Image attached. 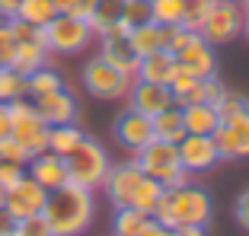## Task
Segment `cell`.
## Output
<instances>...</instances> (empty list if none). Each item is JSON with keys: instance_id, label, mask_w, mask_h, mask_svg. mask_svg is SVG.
I'll return each instance as SVG.
<instances>
[{"instance_id": "bcb514c9", "label": "cell", "mask_w": 249, "mask_h": 236, "mask_svg": "<svg viewBox=\"0 0 249 236\" xmlns=\"http://www.w3.org/2000/svg\"><path fill=\"white\" fill-rule=\"evenodd\" d=\"M243 35H246V38H249V13H246V16H243Z\"/></svg>"}, {"instance_id": "b9f144b4", "label": "cell", "mask_w": 249, "mask_h": 236, "mask_svg": "<svg viewBox=\"0 0 249 236\" xmlns=\"http://www.w3.org/2000/svg\"><path fill=\"white\" fill-rule=\"evenodd\" d=\"M166 230H169V227H163L157 217H147V223H144V230H141V236H166Z\"/></svg>"}, {"instance_id": "74e56055", "label": "cell", "mask_w": 249, "mask_h": 236, "mask_svg": "<svg viewBox=\"0 0 249 236\" xmlns=\"http://www.w3.org/2000/svg\"><path fill=\"white\" fill-rule=\"evenodd\" d=\"M22 176H26V166H22V163L0 160V185H3V188H13Z\"/></svg>"}, {"instance_id": "8d00e7d4", "label": "cell", "mask_w": 249, "mask_h": 236, "mask_svg": "<svg viewBox=\"0 0 249 236\" xmlns=\"http://www.w3.org/2000/svg\"><path fill=\"white\" fill-rule=\"evenodd\" d=\"M224 93H227V86L217 80V74L201 77V102H208V105H214V109H217V102L224 99Z\"/></svg>"}, {"instance_id": "8992f818", "label": "cell", "mask_w": 249, "mask_h": 236, "mask_svg": "<svg viewBox=\"0 0 249 236\" xmlns=\"http://www.w3.org/2000/svg\"><path fill=\"white\" fill-rule=\"evenodd\" d=\"M42 32H45V45H48L52 54H80L96 38L89 22L80 19V16H71V13H58Z\"/></svg>"}, {"instance_id": "e0dca14e", "label": "cell", "mask_w": 249, "mask_h": 236, "mask_svg": "<svg viewBox=\"0 0 249 236\" xmlns=\"http://www.w3.org/2000/svg\"><path fill=\"white\" fill-rule=\"evenodd\" d=\"M112 131H115V140L122 144L124 150H141L144 144H150L154 140V121L147 115H141V112L134 109H124L122 115L115 118V125H112Z\"/></svg>"}, {"instance_id": "2e32d148", "label": "cell", "mask_w": 249, "mask_h": 236, "mask_svg": "<svg viewBox=\"0 0 249 236\" xmlns=\"http://www.w3.org/2000/svg\"><path fill=\"white\" fill-rule=\"evenodd\" d=\"M45 198H48V192H45L42 185L36 182V179L22 176L19 182L13 185V188H7V211L16 217V220H22V217H32V214H42L45 207Z\"/></svg>"}, {"instance_id": "9c48e42d", "label": "cell", "mask_w": 249, "mask_h": 236, "mask_svg": "<svg viewBox=\"0 0 249 236\" xmlns=\"http://www.w3.org/2000/svg\"><path fill=\"white\" fill-rule=\"evenodd\" d=\"M195 32L205 38V42H211L214 48L233 42V38L243 32V7H240V0H214L211 10L205 13V19H201V26H198Z\"/></svg>"}, {"instance_id": "816d5d0a", "label": "cell", "mask_w": 249, "mask_h": 236, "mask_svg": "<svg viewBox=\"0 0 249 236\" xmlns=\"http://www.w3.org/2000/svg\"><path fill=\"white\" fill-rule=\"evenodd\" d=\"M13 236H16V233H13Z\"/></svg>"}, {"instance_id": "ac0fdd59", "label": "cell", "mask_w": 249, "mask_h": 236, "mask_svg": "<svg viewBox=\"0 0 249 236\" xmlns=\"http://www.w3.org/2000/svg\"><path fill=\"white\" fill-rule=\"evenodd\" d=\"M26 176L36 179L38 185H42L45 192H52V188H58V185L67 182V166H64V156L52 153V150H45V153L32 156L29 163H26Z\"/></svg>"}, {"instance_id": "4fadbf2b", "label": "cell", "mask_w": 249, "mask_h": 236, "mask_svg": "<svg viewBox=\"0 0 249 236\" xmlns=\"http://www.w3.org/2000/svg\"><path fill=\"white\" fill-rule=\"evenodd\" d=\"M176 147H179V160H182V169L189 172V176H192V172H208L214 163L220 160L211 134H185V137L179 140Z\"/></svg>"}, {"instance_id": "1f68e13d", "label": "cell", "mask_w": 249, "mask_h": 236, "mask_svg": "<svg viewBox=\"0 0 249 236\" xmlns=\"http://www.w3.org/2000/svg\"><path fill=\"white\" fill-rule=\"evenodd\" d=\"M214 0H179V7H182V26L185 29H198L205 13L211 10Z\"/></svg>"}, {"instance_id": "4316f807", "label": "cell", "mask_w": 249, "mask_h": 236, "mask_svg": "<svg viewBox=\"0 0 249 236\" xmlns=\"http://www.w3.org/2000/svg\"><path fill=\"white\" fill-rule=\"evenodd\" d=\"M26 83H29V99H38V96H45V93H54V89L64 86V77H61L54 67L42 64V67H36L32 74H26Z\"/></svg>"}, {"instance_id": "5bb4252c", "label": "cell", "mask_w": 249, "mask_h": 236, "mask_svg": "<svg viewBox=\"0 0 249 236\" xmlns=\"http://www.w3.org/2000/svg\"><path fill=\"white\" fill-rule=\"evenodd\" d=\"M99 58H106L109 64H115L118 70H124V74H131V77H134L138 61H141L124 26H115V29H109L106 35H99Z\"/></svg>"}, {"instance_id": "d6a6232c", "label": "cell", "mask_w": 249, "mask_h": 236, "mask_svg": "<svg viewBox=\"0 0 249 236\" xmlns=\"http://www.w3.org/2000/svg\"><path fill=\"white\" fill-rule=\"evenodd\" d=\"M243 112H249V99L243 96V93H224V99L217 102V118L220 121H227V118H236L243 115Z\"/></svg>"}, {"instance_id": "7a4b0ae2", "label": "cell", "mask_w": 249, "mask_h": 236, "mask_svg": "<svg viewBox=\"0 0 249 236\" xmlns=\"http://www.w3.org/2000/svg\"><path fill=\"white\" fill-rule=\"evenodd\" d=\"M103 188H106V198L115 207H134V211H141L147 217H154L157 204H160V195H163V185L147 176L134 160L109 166V172L103 179Z\"/></svg>"}, {"instance_id": "9a60e30c", "label": "cell", "mask_w": 249, "mask_h": 236, "mask_svg": "<svg viewBox=\"0 0 249 236\" xmlns=\"http://www.w3.org/2000/svg\"><path fill=\"white\" fill-rule=\"evenodd\" d=\"M128 109L141 112V115L154 118L160 115L163 109H169L173 105V93H169V86H163V83H150V80H138L134 77L131 89H128Z\"/></svg>"}, {"instance_id": "4dcf8cb0", "label": "cell", "mask_w": 249, "mask_h": 236, "mask_svg": "<svg viewBox=\"0 0 249 236\" xmlns=\"http://www.w3.org/2000/svg\"><path fill=\"white\" fill-rule=\"evenodd\" d=\"M150 3H154V22H160V26H182L179 0H150Z\"/></svg>"}, {"instance_id": "7402d4cb", "label": "cell", "mask_w": 249, "mask_h": 236, "mask_svg": "<svg viewBox=\"0 0 249 236\" xmlns=\"http://www.w3.org/2000/svg\"><path fill=\"white\" fill-rule=\"evenodd\" d=\"M182 125H185V134H211L220 125V118L214 105L192 102V105H182Z\"/></svg>"}, {"instance_id": "ee69618b", "label": "cell", "mask_w": 249, "mask_h": 236, "mask_svg": "<svg viewBox=\"0 0 249 236\" xmlns=\"http://www.w3.org/2000/svg\"><path fill=\"white\" fill-rule=\"evenodd\" d=\"M176 236H208V227H198V223H189V227H176Z\"/></svg>"}, {"instance_id": "52a82bcc", "label": "cell", "mask_w": 249, "mask_h": 236, "mask_svg": "<svg viewBox=\"0 0 249 236\" xmlns=\"http://www.w3.org/2000/svg\"><path fill=\"white\" fill-rule=\"evenodd\" d=\"M134 77L118 70L115 64H109L106 58H89L83 64V86H87L89 96L96 99H106V102H115V99H124L128 96V89H131Z\"/></svg>"}, {"instance_id": "7bdbcfd3", "label": "cell", "mask_w": 249, "mask_h": 236, "mask_svg": "<svg viewBox=\"0 0 249 236\" xmlns=\"http://www.w3.org/2000/svg\"><path fill=\"white\" fill-rule=\"evenodd\" d=\"M19 0H0V19H13Z\"/></svg>"}, {"instance_id": "e575fe53", "label": "cell", "mask_w": 249, "mask_h": 236, "mask_svg": "<svg viewBox=\"0 0 249 236\" xmlns=\"http://www.w3.org/2000/svg\"><path fill=\"white\" fill-rule=\"evenodd\" d=\"M16 236H54V233H52V227H48V220H45L42 214H32V217L16 220Z\"/></svg>"}, {"instance_id": "c3c4849f", "label": "cell", "mask_w": 249, "mask_h": 236, "mask_svg": "<svg viewBox=\"0 0 249 236\" xmlns=\"http://www.w3.org/2000/svg\"><path fill=\"white\" fill-rule=\"evenodd\" d=\"M240 3H243V13H249V0H240Z\"/></svg>"}, {"instance_id": "d4e9b609", "label": "cell", "mask_w": 249, "mask_h": 236, "mask_svg": "<svg viewBox=\"0 0 249 236\" xmlns=\"http://www.w3.org/2000/svg\"><path fill=\"white\" fill-rule=\"evenodd\" d=\"M83 137H87V134H83V128L77 125V121H71V125H54V128H48V150L58 153V156H67Z\"/></svg>"}, {"instance_id": "ab89813d", "label": "cell", "mask_w": 249, "mask_h": 236, "mask_svg": "<svg viewBox=\"0 0 249 236\" xmlns=\"http://www.w3.org/2000/svg\"><path fill=\"white\" fill-rule=\"evenodd\" d=\"M233 217L249 230V188H243V192L236 195V201H233Z\"/></svg>"}, {"instance_id": "30bf717a", "label": "cell", "mask_w": 249, "mask_h": 236, "mask_svg": "<svg viewBox=\"0 0 249 236\" xmlns=\"http://www.w3.org/2000/svg\"><path fill=\"white\" fill-rule=\"evenodd\" d=\"M211 137H214V147H217L220 160H243V156H249V112L220 121L211 131Z\"/></svg>"}, {"instance_id": "484cf974", "label": "cell", "mask_w": 249, "mask_h": 236, "mask_svg": "<svg viewBox=\"0 0 249 236\" xmlns=\"http://www.w3.org/2000/svg\"><path fill=\"white\" fill-rule=\"evenodd\" d=\"M54 16H58V7L52 0H19V7H16V19L38 26V29H45Z\"/></svg>"}, {"instance_id": "ba28073f", "label": "cell", "mask_w": 249, "mask_h": 236, "mask_svg": "<svg viewBox=\"0 0 249 236\" xmlns=\"http://www.w3.org/2000/svg\"><path fill=\"white\" fill-rule=\"evenodd\" d=\"M10 105V134L19 140L29 156H38L48 150V125L45 118L36 112L32 99H16Z\"/></svg>"}, {"instance_id": "f6af8a7d", "label": "cell", "mask_w": 249, "mask_h": 236, "mask_svg": "<svg viewBox=\"0 0 249 236\" xmlns=\"http://www.w3.org/2000/svg\"><path fill=\"white\" fill-rule=\"evenodd\" d=\"M10 134V105L0 102V137H7Z\"/></svg>"}, {"instance_id": "5b68a950", "label": "cell", "mask_w": 249, "mask_h": 236, "mask_svg": "<svg viewBox=\"0 0 249 236\" xmlns=\"http://www.w3.org/2000/svg\"><path fill=\"white\" fill-rule=\"evenodd\" d=\"M64 166H67V182L83 185V188H99L106 172H109V166H112V160L96 137H83L64 156Z\"/></svg>"}, {"instance_id": "ffe728a7", "label": "cell", "mask_w": 249, "mask_h": 236, "mask_svg": "<svg viewBox=\"0 0 249 236\" xmlns=\"http://www.w3.org/2000/svg\"><path fill=\"white\" fill-rule=\"evenodd\" d=\"M128 38H131L138 58L154 54V51H166L169 26H160V22H144V26H138V29H128Z\"/></svg>"}, {"instance_id": "7dc6e473", "label": "cell", "mask_w": 249, "mask_h": 236, "mask_svg": "<svg viewBox=\"0 0 249 236\" xmlns=\"http://www.w3.org/2000/svg\"><path fill=\"white\" fill-rule=\"evenodd\" d=\"M7 204V188H3V185H0V207Z\"/></svg>"}, {"instance_id": "277c9868", "label": "cell", "mask_w": 249, "mask_h": 236, "mask_svg": "<svg viewBox=\"0 0 249 236\" xmlns=\"http://www.w3.org/2000/svg\"><path fill=\"white\" fill-rule=\"evenodd\" d=\"M134 163H138L150 179H157L163 188H173V185L189 182V172L182 169V160H179V147L169 144V140L154 137L150 144H144L141 150H134Z\"/></svg>"}, {"instance_id": "3957f363", "label": "cell", "mask_w": 249, "mask_h": 236, "mask_svg": "<svg viewBox=\"0 0 249 236\" xmlns=\"http://www.w3.org/2000/svg\"><path fill=\"white\" fill-rule=\"evenodd\" d=\"M214 214V201L208 195V188L201 185H173V188H163L160 204H157L154 217L163 223V227L176 230V227H189V223H198V227H208Z\"/></svg>"}, {"instance_id": "603a6c76", "label": "cell", "mask_w": 249, "mask_h": 236, "mask_svg": "<svg viewBox=\"0 0 249 236\" xmlns=\"http://www.w3.org/2000/svg\"><path fill=\"white\" fill-rule=\"evenodd\" d=\"M169 93H173V105H192V102H201V77H192L189 70L176 64V74L169 80Z\"/></svg>"}, {"instance_id": "f1b7e54d", "label": "cell", "mask_w": 249, "mask_h": 236, "mask_svg": "<svg viewBox=\"0 0 249 236\" xmlns=\"http://www.w3.org/2000/svg\"><path fill=\"white\" fill-rule=\"evenodd\" d=\"M144 223H147V214H141L134 207H115V217H112L115 236H141Z\"/></svg>"}, {"instance_id": "44dd1931", "label": "cell", "mask_w": 249, "mask_h": 236, "mask_svg": "<svg viewBox=\"0 0 249 236\" xmlns=\"http://www.w3.org/2000/svg\"><path fill=\"white\" fill-rule=\"evenodd\" d=\"M122 13H124V0H93L87 22L96 35H106L109 29L122 26Z\"/></svg>"}, {"instance_id": "d6986e66", "label": "cell", "mask_w": 249, "mask_h": 236, "mask_svg": "<svg viewBox=\"0 0 249 236\" xmlns=\"http://www.w3.org/2000/svg\"><path fill=\"white\" fill-rule=\"evenodd\" d=\"M173 74H176V58H173V51H154V54H144V58L138 61V70H134V77H138V80L163 83V86H169Z\"/></svg>"}, {"instance_id": "8fae6325", "label": "cell", "mask_w": 249, "mask_h": 236, "mask_svg": "<svg viewBox=\"0 0 249 236\" xmlns=\"http://www.w3.org/2000/svg\"><path fill=\"white\" fill-rule=\"evenodd\" d=\"M173 58H176V64L182 67V70H189L192 77L217 74V54H214V45L205 42L198 32H189V38L173 51Z\"/></svg>"}, {"instance_id": "f907efd6", "label": "cell", "mask_w": 249, "mask_h": 236, "mask_svg": "<svg viewBox=\"0 0 249 236\" xmlns=\"http://www.w3.org/2000/svg\"><path fill=\"white\" fill-rule=\"evenodd\" d=\"M0 70H3V67H0Z\"/></svg>"}, {"instance_id": "cb8c5ba5", "label": "cell", "mask_w": 249, "mask_h": 236, "mask_svg": "<svg viewBox=\"0 0 249 236\" xmlns=\"http://www.w3.org/2000/svg\"><path fill=\"white\" fill-rule=\"evenodd\" d=\"M150 121H154V137H160V140H169V144H179V140L185 137L182 109H179V105H169V109H163L160 115H154Z\"/></svg>"}, {"instance_id": "f546056e", "label": "cell", "mask_w": 249, "mask_h": 236, "mask_svg": "<svg viewBox=\"0 0 249 236\" xmlns=\"http://www.w3.org/2000/svg\"><path fill=\"white\" fill-rule=\"evenodd\" d=\"M144 22H154V3L150 0H124V13H122L124 29H138Z\"/></svg>"}, {"instance_id": "681fc988", "label": "cell", "mask_w": 249, "mask_h": 236, "mask_svg": "<svg viewBox=\"0 0 249 236\" xmlns=\"http://www.w3.org/2000/svg\"><path fill=\"white\" fill-rule=\"evenodd\" d=\"M166 236H176V230H166Z\"/></svg>"}, {"instance_id": "7c38bea8", "label": "cell", "mask_w": 249, "mask_h": 236, "mask_svg": "<svg viewBox=\"0 0 249 236\" xmlns=\"http://www.w3.org/2000/svg\"><path fill=\"white\" fill-rule=\"evenodd\" d=\"M32 105H36V112L45 118V125H48V128L71 125V121H77V115H80V102H77V96H73L67 86L32 99Z\"/></svg>"}, {"instance_id": "d590c367", "label": "cell", "mask_w": 249, "mask_h": 236, "mask_svg": "<svg viewBox=\"0 0 249 236\" xmlns=\"http://www.w3.org/2000/svg\"><path fill=\"white\" fill-rule=\"evenodd\" d=\"M0 160H10V163H26L32 160L29 153H26V147H22L19 140L13 137V134H7V137H0Z\"/></svg>"}, {"instance_id": "83f0119b", "label": "cell", "mask_w": 249, "mask_h": 236, "mask_svg": "<svg viewBox=\"0 0 249 236\" xmlns=\"http://www.w3.org/2000/svg\"><path fill=\"white\" fill-rule=\"evenodd\" d=\"M16 99H29L26 74L16 67H3L0 70V102H16Z\"/></svg>"}, {"instance_id": "60d3db41", "label": "cell", "mask_w": 249, "mask_h": 236, "mask_svg": "<svg viewBox=\"0 0 249 236\" xmlns=\"http://www.w3.org/2000/svg\"><path fill=\"white\" fill-rule=\"evenodd\" d=\"M16 233V217L7 207H0V236H13Z\"/></svg>"}, {"instance_id": "6da1fadb", "label": "cell", "mask_w": 249, "mask_h": 236, "mask_svg": "<svg viewBox=\"0 0 249 236\" xmlns=\"http://www.w3.org/2000/svg\"><path fill=\"white\" fill-rule=\"evenodd\" d=\"M42 217L48 220L54 236H80L89 230L96 217V198L93 188H83V185L64 182L58 188L48 192L42 207Z\"/></svg>"}, {"instance_id": "836d02e7", "label": "cell", "mask_w": 249, "mask_h": 236, "mask_svg": "<svg viewBox=\"0 0 249 236\" xmlns=\"http://www.w3.org/2000/svg\"><path fill=\"white\" fill-rule=\"evenodd\" d=\"M16 61V38L7 19H0V67H13Z\"/></svg>"}, {"instance_id": "f35d334b", "label": "cell", "mask_w": 249, "mask_h": 236, "mask_svg": "<svg viewBox=\"0 0 249 236\" xmlns=\"http://www.w3.org/2000/svg\"><path fill=\"white\" fill-rule=\"evenodd\" d=\"M54 7H58V13H71V16H80V19H87L89 10H93V0H52Z\"/></svg>"}]
</instances>
